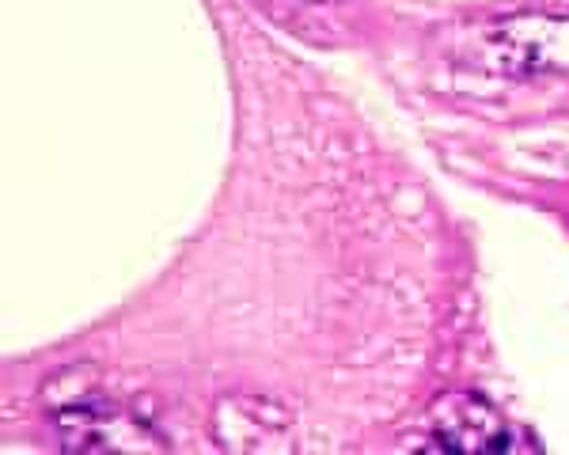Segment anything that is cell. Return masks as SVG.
Segmentation results:
<instances>
[{
	"label": "cell",
	"instance_id": "cell-1",
	"mask_svg": "<svg viewBox=\"0 0 569 455\" xmlns=\"http://www.w3.org/2000/svg\"><path fill=\"white\" fill-rule=\"evenodd\" d=\"M426 452H448V455H501V452H539L536 444H525L528 436L517 433L479 395H445L429 406L426 414Z\"/></svg>",
	"mask_w": 569,
	"mask_h": 455
}]
</instances>
